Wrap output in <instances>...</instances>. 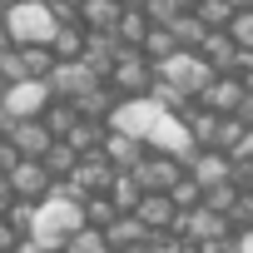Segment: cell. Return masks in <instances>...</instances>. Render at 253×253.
<instances>
[{
    "instance_id": "f1b7e54d",
    "label": "cell",
    "mask_w": 253,
    "mask_h": 253,
    "mask_svg": "<svg viewBox=\"0 0 253 253\" xmlns=\"http://www.w3.org/2000/svg\"><path fill=\"white\" fill-rule=\"evenodd\" d=\"M179 10H184V0H144V15H149V25H169Z\"/></svg>"
},
{
    "instance_id": "d6986e66",
    "label": "cell",
    "mask_w": 253,
    "mask_h": 253,
    "mask_svg": "<svg viewBox=\"0 0 253 253\" xmlns=\"http://www.w3.org/2000/svg\"><path fill=\"white\" fill-rule=\"evenodd\" d=\"M169 30H174V40H179L184 50H204V40L213 35V30H209V25H204L194 10H179V15L169 20Z\"/></svg>"
},
{
    "instance_id": "4dcf8cb0",
    "label": "cell",
    "mask_w": 253,
    "mask_h": 253,
    "mask_svg": "<svg viewBox=\"0 0 253 253\" xmlns=\"http://www.w3.org/2000/svg\"><path fill=\"white\" fill-rule=\"evenodd\" d=\"M15 164H20V154H15V144H10V139H0V174H10Z\"/></svg>"
},
{
    "instance_id": "9c48e42d",
    "label": "cell",
    "mask_w": 253,
    "mask_h": 253,
    "mask_svg": "<svg viewBox=\"0 0 253 253\" xmlns=\"http://www.w3.org/2000/svg\"><path fill=\"white\" fill-rule=\"evenodd\" d=\"M10 189H15V199H45L50 189H55V174L45 169V159H20L10 174Z\"/></svg>"
},
{
    "instance_id": "1f68e13d",
    "label": "cell",
    "mask_w": 253,
    "mask_h": 253,
    "mask_svg": "<svg viewBox=\"0 0 253 253\" xmlns=\"http://www.w3.org/2000/svg\"><path fill=\"white\" fill-rule=\"evenodd\" d=\"M10 204H15V189H10L5 174H0V213H10Z\"/></svg>"
},
{
    "instance_id": "277c9868",
    "label": "cell",
    "mask_w": 253,
    "mask_h": 253,
    "mask_svg": "<svg viewBox=\"0 0 253 253\" xmlns=\"http://www.w3.org/2000/svg\"><path fill=\"white\" fill-rule=\"evenodd\" d=\"M154 75L159 80H169L179 94H189V99H199L209 84H213V65L199 55V50H179L174 60H164V65H154Z\"/></svg>"
},
{
    "instance_id": "f546056e",
    "label": "cell",
    "mask_w": 253,
    "mask_h": 253,
    "mask_svg": "<svg viewBox=\"0 0 253 253\" xmlns=\"http://www.w3.org/2000/svg\"><path fill=\"white\" fill-rule=\"evenodd\" d=\"M25 248V238L10 228V218H0V253H20Z\"/></svg>"
},
{
    "instance_id": "83f0119b",
    "label": "cell",
    "mask_w": 253,
    "mask_h": 253,
    "mask_svg": "<svg viewBox=\"0 0 253 253\" xmlns=\"http://www.w3.org/2000/svg\"><path fill=\"white\" fill-rule=\"evenodd\" d=\"M169 199H174V204H179V213H184V209H199V204H204V189H199L194 179H179V184L169 189Z\"/></svg>"
},
{
    "instance_id": "7a4b0ae2",
    "label": "cell",
    "mask_w": 253,
    "mask_h": 253,
    "mask_svg": "<svg viewBox=\"0 0 253 253\" xmlns=\"http://www.w3.org/2000/svg\"><path fill=\"white\" fill-rule=\"evenodd\" d=\"M84 228V194L75 184H55L40 204H35V223H30V248L35 253H60L75 233Z\"/></svg>"
},
{
    "instance_id": "2e32d148",
    "label": "cell",
    "mask_w": 253,
    "mask_h": 253,
    "mask_svg": "<svg viewBox=\"0 0 253 253\" xmlns=\"http://www.w3.org/2000/svg\"><path fill=\"white\" fill-rule=\"evenodd\" d=\"M104 238H109L114 253H129V248H144V243H149V228H144L134 213H119V218L104 228Z\"/></svg>"
},
{
    "instance_id": "e575fe53",
    "label": "cell",
    "mask_w": 253,
    "mask_h": 253,
    "mask_svg": "<svg viewBox=\"0 0 253 253\" xmlns=\"http://www.w3.org/2000/svg\"><path fill=\"white\" fill-rule=\"evenodd\" d=\"M238 253H253V228H248V233L238 238Z\"/></svg>"
},
{
    "instance_id": "8d00e7d4",
    "label": "cell",
    "mask_w": 253,
    "mask_h": 253,
    "mask_svg": "<svg viewBox=\"0 0 253 253\" xmlns=\"http://www.w3.org/2000/svg\"><path fill=\"white\" fill-rule=\"evenodd\" d=\"M129 253H144V248H129Z\"/></svg>"
},
{
    "instance_id": "52a82bcc",
    "label": "cell",
    "mask_w": 253,
    "mask_h": 253,
    "mask_svg": "<svg viewBox=\"0 0 253 253\" xmlns=\"http://www.w3.org/2000/svg\"><path fill=\"white\" fill-rule=\"evenodd\" d=\"M50 84L45 80H20V84H5V94H0V109H5L10 119H40L50 109Z\"/></svg>"
},
{
    "instance_id": "8992f818",
    "label": "cell",
    "mask_w": 253,
    "mask_h": 253,
    "mask_svg": "<svg viewBox=\"0 0 253 253\" xmlns=\"http://www.w3.org/2000/svg\"><path fill=\"white\" fill-rule=\"evenodd\" d=\"M45 84H50L55 99H70V104H75V99H84L94 84H104V75H94L84 60H55V70H50Z\"/></svg>"
},
{
    "instance_id": "836d02e7",
    "label": "cell",
    "mask_w": 253,
    "mask_h": 253,
    "mask_svg": "<svg viewBox=\"0 0 253 253\" xmlns=\"http://www.w3.org/2000/svg\"><path fill=\"white\" fill-rule=\"evenodd\" d=\"M238 80H243V89H248V94H253V55H248V60H243V75H238Z\"/></svg>"
},
{
    "instance_id": "d6a6232c",
    "label": "cell",
    "mask_w": 253,
    "mask_h": 253,
    "mask_svg": "<svg viewBox=\"0 0 253 253\" xmlns=\"http://www.w3.org/2000/svg\"><path fill=\"white\" fill-rule=\"evenodd\" d=\"M233 218H248V228H253V189L238 199V213H233Z\"/></svg>"
},
{
    "instance_id": "5b68a950",
    "label": "cell",
    "mask_w": 253,
    "mask_h": 253,
    "mask_svg": "<svg viewBox=\"0 0 253 253\" xmlns=\"http://www.w3.org/2000/svg\"><path fill=\"white\" fill-rule=\"evenodd\" d=\"M134 179H139V189L144 194H169L189 169H184V159L179 154H164V149H149L144 159H139V169H129Z\"/></svg>"
},
{
    "instance_id": "4fadbf2b",
    "label": "cell",
    "mask_w": 253,
    "mask_h": 253,
    "mask_svg": "<svg viewBox=\"0 0 253 253\" xmlns=\"http://www.w3.org/2000/svg\"><path fill=\"white\" fill-rule=\"evenodd\" d=\"M104 159L119 169V174H129V169H139V159L149 154V144H139L134 134H119V129H104Z\"/></svg>"
},
{
    "instance_id": "4316f807",
    "label": "cell",
    "mask_w": 253,
    "mask_h": 253,
    "mask_svg": "<svg viewBox=\"0 0 253 253\" xmlns=\"http://www.w3.org/2000/svg\"><path fill=\"white\" fill-rule=\"evenodd\" d=\"M228 35H233V45H238L243 55H253V10H238V15L228 20Z\"/></svg>"
},
{
    "instance_id": "ba28073f",
    "label": "cell",
    "mask_w": 253,
    "mask_h": 253,
    "mask_svg": "<svg viewBox=\"0 0 253 253\" xmlns=\"http://www.w3.org/2000/svg\"><path fill=\"white\" fill-rule=\"evenodd\" d=\"M109 80H114L124 94H129V99H139V94H149V84H154V65H149L139 50H124V55L114 60Z\"/></svg>"
},
{
    "instance_id": "d590c367",
    "label": "cell",
    "mask_w": 253,
    "mask_h": 253,
    "mask_svg": "<svg viewBox=\"0 0 253 253\" xmlns=\"http://www.w3.org/2000/svg\"><path fill=\"white\" fill-rule=\"evenodd\" d=\"M20 253H35V248H30V243H25V248H20Z\"/></svg>"
},
{
    "instance_id": "3957f363",
    "label": "cell",
    "mask_w": 253,
    "mask_h": 253,
    "mask_svg": "<svg viewBox=\"0 0 253 253\" xmlns=\"http://www.w3.org/2000/svg\"><path fill=\"white\" fill-rule=\"evenodd\" d=\"M5 30L15 45H50L60 30V15H55L50 0H15L5 10Z\"/></svg>"
},
{
    "instance_id": "44dd1931",
    "label": "cell",
    "mask_w": 253,
    "mask_h": 253,
    "mask_svg": "<svg viewBox=\"0 0 253 253\" xmlns=\"http://www.w3.org/2000/svg\"><path fill=\"white\" fill-rule=\"evenodd\" d=\"M223 119H228V114H213V109H199L194 119H184V124H189V139H194L199 149H213V144H218V124H223Z\"/></svg>"
},
{
    "instance_id": "6da1fadb",
    "label": "cell",
    "mask_w": 253,
    "mask_h": 253,
    "mask_svg": "<svg viewBox=\"0 0 253 253\" xmlns=\"http://www.w3.org/2000/svg\"><path fill=\"white\" fill-rule=\"evenodd\" d=\"M109 129H119V134H134L139 144H149V149H164V154H179L184 159V169H189V159H194V139H189V124H184V114H174V109H164L159 99H149V94H139V99H119L114 109H109Z\"/></svg>"
},
{
    "instance_id": "484cf974",
    "label": "cell",
    "mask_w": 253,
    "mask_h": 253,
    "mask_svg": "<svg viewBox=\"0 0 253 253\" xmlns=\"http://www.w3.org/2000/svg\"><path fill=\"white\" fill-rule=\"evenodd\" d=\"M60 253H114V248H109V238H104V228H94V223H84V228H80V233H75V238H70V243H65Z\"/></svg>"
},
{
    "instance_id": "8fae6325",
    "label": "cell",
    "mask_w": 253,
    "mask_h": 253,
    "mask_svg": "<svg viewBox=\"0 0 253 253\" xmlns=\"http://www.w3.org/2000/svg\"><path fill=\"white\" fill-rule=\"evenodd\" d=\"M189 179H194L199 189L228 184V179H233V159H228L223 149H194V159H189Z\"/></svg>"
},
{
    "instance_id": "603a6c76",
    "label": "cell",
    "mask_w": 253,
    "mask_h": 253,
    "mask_svg": "<svg viewBox=\"0 0 253 253\" xmlns=\"http://www.w3.org/2000/svg\"><path fill=\"white\" fill-rule=\"evenodd\" d=\"M75 164H80V149H75L70 139H55V144H50V154H45V169H50L55 179H70V174H75Z\"/></svg>"
},
{
    "instance_id": "5bb4252c",
    "label": "cell",
    "mask_w": 253,
    "mask_h": 253,
    "mask_svg": "<svg viewBox=\"0 0 253 253\" xmlns=\"http://www.w3.org/2000/svg\"><path fill=\"white\" fill-rule=\"evenodd\" d=\"M209 65H213V75H228V70H238L243 65V50L233 45V35L228 30H213L209 40H204V50H199Z\"/></svg>"
},
{
    "instance_id": "30bf717a",
    "label": "cell",
    "mask_w": 253,
    "mask_h": 253,
    "mask_svg": "<svg viewBox=\"0 0 253 253\" xmlns=\"http://www.w3.org/2000/svg\"><path fill=\"white\" fill-rule=\"evenodd\" d=\"M5 139L15 144L20 159H45L50 144H55V134H50V124H45V119H15V129H10Z\"/></svg>"
},
{
    "instance_id": "ac0fdd59",
    "label": "cell",
    "mask_w": 253,
    "mask_h": 253,
    "mask_svg": "<svg viewBox=\"0 0 253 253\" xmlns=\"http://www.w3.org/2000/svg\"><path fill=\"white\" fill-rule=\"evenodd\" d=\"M184 45L174 40V30L169 25H149V35H144V45H139V55L149 60V65H164V60H174Z\"/></svg>"
},
{
    "instance_id": "d4e9b609",
    "label": "cell",
    "mask_w": 253,
    "mask_h": 253,
    "mask_svg": "<svg viewBox=\"0 0 253 253\" xmlns=\"http://www.w3.org/2000/svg\"><path fill=\"white\" fill-rule=\"evenodd\" d=\"M20 60H25L30 80H50V70H55V50L50 45H20Z\"/></svg>"
},
{
    "instance_id": "cb8c5ba5",
    "label": "cell",
    "mask_w": 253,
    "mask_h": 253,
    "mask_svg": "<svg viewBox=\"0 0 253 253\" xmlns=\"http://www.w3.org/2000/svg\"><path fill=\"white\" fill-rule=\"evenodd\" d=\"M194 15H199L209 30H228V20L238 15V5H233V0H199V5H194Z\"/></svg>"
},
{
    "instance_id": "7c38bea8",
    "label": "cell",
    "mask_w": 253,
    "mask_h": 253,
    "mask_svg": "<svg viewBox=\"0 0 253 253\" xmlns=\"http://www.w3.org/2000/svg\"><path fill=\"white\" fill-rule=\"evenodd\" d=\"M199 99H204V109H213V114H238V104L248 99V89H243L238 75H213V84H209Z\"/></svg>"
},
{
    "instance_id": "7402d4cb",
    "label": "cell",
    "mask_w": 253,
    "mask_h": 253,
    "mask_svg": "<svg viewBox=\"0 0 253 253\" xmlns=\"http://www.w3.org/2000/svg\"><path fill=\"white\" fill-rule=\"evenodd\" d=\"M139 199H144V189H139L134 174H114V184H109V204H114L119 213H134Z\"/></svg>"
},
{
    "instance_id": "e0dca14e",
    "label": "cell",
    "mask_w": 253,
    "mask_h": 253,
    "mask_svg": "<svg viewBox=\"0 0 253 253\" xmlns=\"http://www.w3.org/2000/svg\"><path fill=\"white\" fill-rule=\"evenodd\" d=\"M80 20H84V30H119V20H124V0H84L80 5Z\"/></svg>"
},
{
    "instance_id": "9a60e30c",
    "label": "cell",
    "mask_w": 253,
    "mask_h": 253,
    "mask_svg": "<svg viewBox=\"0 0 253 253\" xmlns=\"http://www.w3.org/2000/svg\"><path fill=\"white\" fill-rule=\"evenodd\" d=\"M134 218H139L149 233H159V228H174L179 204H174L169 194H144V199H139V209H134Z\"/></svg>"
},
{
    "instance_id": "ffe728a7",
    "label": "cell",
    "mask_w": 253,
    "mask_h": 253,
    "mask_svg": "<svg viewBox=\"0 0 253 253\" xmlns=\"http://www.w3.org/2000/svg\"><path fill=\"white\" fill-rule=\"evenodd\" d=\"M84 35H89V30H80L75 20H60V30H55V40H50L55 60H80V55H84Z\"/></svg>"
}]
</instances>
